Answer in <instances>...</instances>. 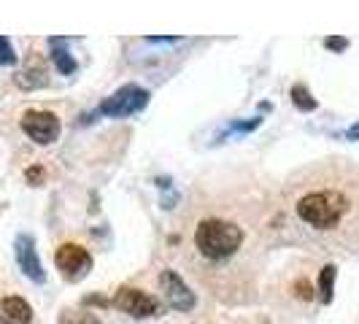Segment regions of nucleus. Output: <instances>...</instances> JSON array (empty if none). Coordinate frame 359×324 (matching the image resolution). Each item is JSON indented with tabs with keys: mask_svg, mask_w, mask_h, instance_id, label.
I'll return each mask as SVG.
<instances>
[{
	"mask_svg": "<svg viewBox=\"0 0 359 324\" xmlns=\"http://www.w3.org/2000/svg\"><path fill=\"white\" fill-rule=\"evenodd\" d=\"M60 324H103L92 311H62Z\"/></svg>",
	"mask_w": 359,
	"mask_h": 324,
	"instance_id": "12",
	"label": "nucleus"
},
{
	"mask_svg": "<svg viewBox=\"0 0 359 324\" xmlns=\"http://www.w3.org/2000/svg\"><path fill=\"white\" fill-rule=\"evenodd\" d=\"M22 130L36 144L41 146L54 144L57 135H60V119H57V114H52V111H27L22 116Z\"/></svg>",
	"mask_w": 359,
	"mask_h": 324,
	"instance_id": "5",
	"label": "nucleus"
},
{
	"mask_svg": "<svg viewBox=\"0 0 359 324\" xmlns=\"http://www.w3.org/2000/svg\"><path fill=\"white\" fill-rule=\"evenodd\" d=\"M87 306H108V300L97 297V295H92V297H87Z\"/></svg>",
	"mask_w": 359,
	"mask_h": 324,
	"instance_id": "18",
	"label": "nucleus"
},
{
	"mask_svg": "<svg viewBox=\"0 0 359 324\" xmlns=\"http://www.w3.org/2000/svg\"><path fill=\"white\" fill-rule=\"evenodd\" d=\"M348 138H359V125H354L348 130Z\"/></svg>",
	"mask_w": 359,
	"mask_h": 324,
	"instance_id": "19",
	"label": "nucleus"
},
{
	"mask_svg": "<svg viewBox=\"0 0 359 324\" xmlns=\"http://www.w3.org/2000/svg\"><path fill=\"white\" fill-rule=\"evenodd\" d=\"M243 243V230L224 219H203L195 230V246L208 259H227Z\"/></svg>",
	"mask_w": 359,
	"mask_h": 324,
	"instance_id": "1",
	"label": "nucleus"
},
{
	"mask_svg": "<svg viewBox=\"0 0 359 324\" xmlns=\"http://www.w3.org/2000/svg\"><path fill=\"white\" fill-rule=\"evenodd\" d=\"M49 43H52V60H54V65H57V71L71 76V73L76 71V60H73L71 54H68V49H65V41H62V38H52Z\"/></svg>",
	"mask_w": 359,
	"mask_h": 324,
	"instance_id": "10",
	"label": "nucleus"
},
{
	"mask_svg": "<svg viewBox=\"0 0 359 324\" xmlns=\"http://www.w3.org/2000/svg\"><path fill=\"white\" fill-rule=\"evenodd\" d=\"M41 176H43L41 168H30V170H27V181H41Z\"/></svg>",
	"mask_w": 359,
	"mask_h": 324,
	"instance_id": "17",
	"label": "nucleus"
},
{
	"mask_svg": "<svg viewBox=\"0 0 359 324\" xmlns=\"http://www.w3.org/2000/svg\"><path fill=\"white\" fill-rule=\"evenodd\" d=\"M149 103V92L138 84H125L122 90H116L111 97H106L100 106H97V114L103 116H114V119H122V116H130V114H138L141 108H146Z\"/></svg>",
	"mask_w": 359,
	"mask_h": 324,
	"instance_id": "3",
	"label": "nucleus"
},
{
	"mask_svg": "<svg viewBox=\"0 0 359 324\" xmlns=\"http://www.w3.org/2000/svg\"><path fill=\"white\" fill-rule=\"evenodd\" d=\"M335 276H338V268H335V265H324L322 273H319V297H322V303H332Z\"/></svg>",
	"mask_w": 359,
	"mask_h": 324,
	"instance_id": "11",
	"label": "nucleus"
},
{
	"mask_svg": "<svg viewBox=\"0 0 359 324\" xmlns=\"http://www.w3.org/2000/svg\"><path fill=\"white\" fill-rule=\"evenodd\" d=\"M54 262H57V268L62 270V276L68 281H79L92 270L90 252L84 246H79V243H62L54 254Z\"/></svg>",
	"mask_w": 359,
	"mask_h": 324,
	"instance_id": "4",
	"label": "nucleus"
},
{
	"mask_svg": "<svg viewBox=\"0 0 359 324\" xmlns=\"http://www.w3.org/2000/svg\"><path fill=\"white\" fill-rule=\"evenodd\" d=\"M14 62H17V52H14L11 41L0 36V65H14Z\"/></svg>",
	"mask_w": 359,
	"mask_h": 324,
	"instance_id": "14",
	"label": "nucleus"
},
{
	"mask_svg": "<svg viewBox=\"0 0 359 324\" xmlns=\"http://www.w3.org/2000/svg\"><path fill=\"white\" fill-rule=\"evenodd\" d=\"M160 292L165 306L173 308V311H192L195 308V295L184 284V278L176 270H162L160 273Z\"/></svg>",
	"mask_w": 359,
	"mask_h": 324,
	"instance_id": "6",
	"label": "nucleus"
},
{
	"mask_svg": "<svg viewBox=\"0 0 359 324\" xmlns=\"http://www.w3.org/2000/svg\"><path fill=\"white\" fill-rule=\"evenodd\" d=\"M324 46H327V49H332V52H341V49H346V46H348V41H346V38L330 36L327 41H324Z\"/></svg>",
	"mask_w": 359,
	"mask_h": 324,
	"instance_id": "15",
	"label": "nucleus"
},
{
	"mask_svg": "<svg viewBox=\"0 0 359 324\" xmlns=\"http://www.w3.org/2000/svg\"><path fill=\"white\" fill-rule=\"evenodd\" d=\"M33 308L22 297H3L0 300V324H30Z\"/></svg>",
	"mask_w": 359,
	"mask_h": 324,
	"instance_id": "9",
	"label": "nucleus"
},
{
	"mask_svg": "<svg viewBox=\"0 0 359 324\" xmlns=\"http://www.w3.org/2000/svg\"><path fill=\"white\" fill-rule=\"evenodd\" d=\"M346 208H348V200L338 192H311L297 203V216L316 230H332L338 227Z\"/></svg>",
	"mask_w": 359,
	"mask_h": 324,
	"instance_id": "2",
	"label": "nucleus"
},
{
	"mask_svg": "<svg viewBox=\"0 0 359 324\" xmlns=\"http://www.w3.org/2000/svg\"><path fill=\"white\" fill-rule=\"evenodd\" d=\"M292 103L300 108V111H313V108H316V97H311V92H308L303 84H297V87L292 90Z\"/></svg>",
	"mask_w": 359,
	"mask_h": 324,
	"instance_id": "13",
	"label": "nucleus"
},
{
	"mask_svg": "<svg viewBox=\"0 0 359 324\" xmlns=\"http://www.w3.org/2000/svg\"><path fill=\"white\" fill-rule=\"evenodd\" d=\"M114 306L119 308V311H125V313H130L133 319H149V316H157V311H160V303L151 295H146V292L135 287L119 289L114 295Z\"/></svg>",
	"mask_w": 359,
	"mask_h": 324,
	"instance_id": "7",
	"label": "nucleus"
},
{
	"mask_svg": "<svg viewBox=\"0 0 359 324\" xmlns=\"http://www.w3.org/2000/svg\"><path fill=\"white\" fill-rule=\"evenodd\" d=\"M294 289H297V297H303V300H313V289H311L308 281H297Z\"/></svg>",
	"mask_w": 359,
	"mask_h": 324,
	"instance_id": "16",
	"label": "nucleus"
},
{
	"mask_svg": "<svg viewBox=\"0 0 359 324\" xmlns=\"http://www.w3.org/2000/svg\"><path fill=\"white\" fill-rule=\"evenodd\" d=\"M14 254H17L19 270H22L30 281H36V284H43V281H46V273H43V265H41V259H38L33 235H25V233L17 235V241H14Z\"/></svg>",
	"mask_w": 359,
	"mask_h": 324,
	"instance_id": "8",
	"label": "nucleus"
}]
</instances>
